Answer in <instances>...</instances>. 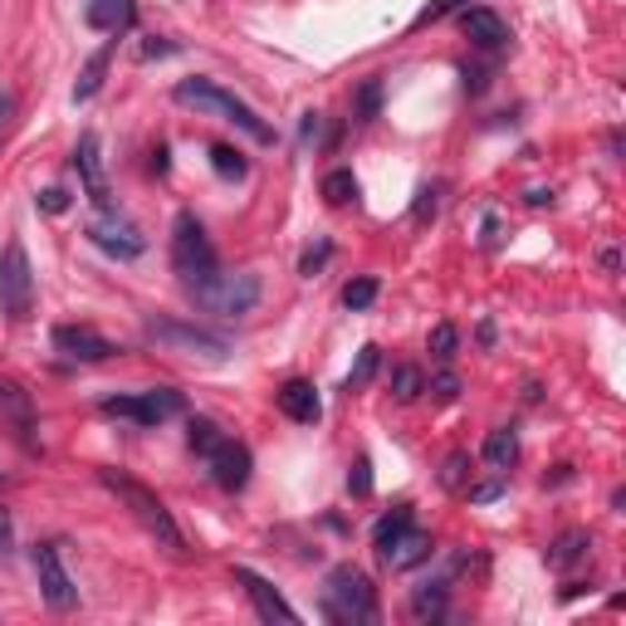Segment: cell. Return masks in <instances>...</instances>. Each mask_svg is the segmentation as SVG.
I'll return each mask as SVG.
<instances>
[{"label":"cell","mask_w":626,"mask_h":626,"mask_svg":"<svg viewBox=\"0 0 626 626\" xmlns=\"http://www.w3.org/2000/svg\"><path fill=\"white\" fill-rule=\"evenodd\" d=\"M485 460L495 465V470H509V465L519 460V431H514V426H499V431H489Z\"/></svg>","instance_id":"cell-21"},{"label":"cell","mask_w":626,"mask_h":626,"mask_svg":"<svg viewBox=\"0 0 626 626\" xmlns=\"http://www.w3.org/2000/svg\"><path fill=\"white\" fill-rule=\"evenodd\" d=\"M275 401H279V411H285L289 421H299V426H314L318 416H324L318 387H314V382H304V377H289V382L275 391Z\"/></svg>","instance_id":"cell-16"},{"label":"cell","mask_w":626,"mask_h":626,"mask_svg":"<svg viewBox=\"0 0 626 626\" xmlns=\"http://www.w3.org/2000/svg\"><path fill=\"white\" fill-rule=\"evenodd\" d=\"M426 391V377H421V367H411V362H401L397 372H391V397L397 401H416Z\"/></svg>","instance_id":"cell-27"},{"label":"cell","mask_w":626,"mask_h":626,"mask_svg":"<svg viewBox=\"0 0 626 626\" xmlns=\"http://www.w3.org/2000/svg\"><path fill=\"white\" fill-rule=\"evenodd\" d=\"M377 558H382L391 573H407V568H416V563L431 558V534L416 529V524H407V529L391 538V544L377 548Z\"/></svg>","instance_id":"cell-15"},{"label":"cell","mask_w":626,"mask_h":626,"mask_svg":"<svg viewBox=\"0 0 626 626\" xmlns=\"http://www.w3.org/2000/svg\"><path fill=\"white\" fill-rule=\"evenodd\" d=\"M54 348L64 352V358H73V362H108L113 358V342H108L98 328H89V324H59L54 328Z\"/></svg>","instance_id":"cell-11"},{"label":"cell","mask_w":626,"mask_h":626,"mask_svg":"<svg viewBox=\"0 0 626 626\" xmlns=\"http://www.w3.org/2000/svg\"><path fill=\"white\" fill-rule=\"evenodd\" d=\"M171 98H177V103H187V108H196V113H216L220 122H236V128L250 132L255 142H275V128H269V122L255 113L250 103H240L236 93H226L211 79H181L177 89H171Z\"/></svg>","instance_id":"cell-2"},{"label":"cell","mask_w":626,"mask_h":626,"mask_svg":"<svg viewBox=\"0 0 626 626\" xmlns=\"http://www.w3.org/2000/svg\"><path fill=\"white\" fill-rule=\"evenodd\" d=\"M206 465H211V480L226 489V495H236V489L250 485V446H240V440H220V446L206 456Z\"/></svg>","instance_id":"cell-12"},{"label":"cell","mask_w":626,"mask_h":626,"mask_svg":"<svg viewBox=\"0 0 626 626\" xmlns=\"http://www.w3.org/2000/svg\"><path fill=\"white\" fill-rule=\"evenodd\" d=\"M10 113H16V93H10V89H0V132H6Z\"/></svg>","instance_id":"cell-43"},{"label":"cell","mask_w":626,"mask_h":626,"mask_svg":"<svg viewBox=\"0 0 626 626\" xmlns=\"http://www.w3.org/2000/svg\"><path fill=\"white\" fill-rule=\"evenodd\" d=\"M465 475H470V456H465V450H456V456H446L440 485H446V489H465Z\"/></svg>","instance_id":"cell-32"},{"label":"cell","mask_w":626,"mask_h":626,"mask_svg":"<svg viewBox=\"0 0 626 626\" xmlns=\"http://www.w3.org/2000/svg\"><path fill=\"white\" fill-rule=\"evenodd\" d=\"M372 299H377V279H372V275L352 279V285L342 289V304H348L352 314H358V309H372Z\"/></svg>","instance_id":"cell-29"},{"label":"cell","mask_w":626,"mask_h":626,"mask_svg":"<svg viewBox=\"0 0 626 626\" xmlns=\"http://www.w3.org/2000/svg\"><path fill=\"white\" fill-rule=\"evenodd\" d=\"M407 524H411V509L401 505L397 514H387V519H382V524H377V529H372V544H377V548H382V544H391V538H397L401 529H407Z\"/></svg>","instance_id":"cell-31"},{"label":"cell","mask_w":626,"mask_h":626,"mask_svg":"<svg viewBox=\"0 0 626 626\" xmlns=\"http://www.w3.org/2000/svg\"><path fill=\"white\" fill-rule=\"evenodd\" d=\"M220 440H226V431H220V426L211 421V416H191V421H187V446L196 450V456H211V450L220 446Z\"/></svg>","instance_id":"cell-24"},{"label":"cell","mask_w":626,"mask_h":626,"mask_svg":"<svg viewBox=\"0 0 626 626\" xmlns=\"http://www.w3.org/2000/svg\"><path fill=\"white\" fill-rule=\"evenodd\" d=\"M73 167L83 177V191L98 211H113V196H108V181H103V162H98V132H83L79 147H73Z\"/></svg>","instance_id":"cell-13"},{"label":"cell","mask_w":626,"mask_h":626,"mask_svg":"<svg viewBox=\"0 0 626 626\" xmlns=\"http://www.w3.org/2000/svg\"><path fill=\"white\" fill-rule=\"evenodd\" d=\"M304 142H318V138H324V113H304Z\"/></svg>","instance_id":"cell-41"},{"label":"cell","mask_w":626,"mask_h":626,"mask_svg":"<svg viewBox=\"0 0 626 626\" xmlns=\"http://www.w3.org/2000/svg\"><path fill=\"white\" fill-rule=\"evenodd\" d=\"M603 269H607V275H617V269H622V255H617V245H612V250H603Z\"/></svg>","instance_id":"cell-45"},{"label":"cell","mask_w":626,"mask_h":626,"mask_svg":"<svg viewBox=\"0 0 626 626\" xmlns=\"http://www.w3.org/2000/svg\"><path fill=\"white\" fill-rule=\"evenodd\" d=\"M456 342H460V334H456L450 324H436V328H431V352H436L440 362L456 358Z\"/></svg>","instance_id":"cell-33"},{"label":"cell","mask_w":626,"mask_h":626,"mask_svg":"<svg viewBox=\"0 0 626 626\" xmlns=\"http://www.w3.org/2000/svg\"><path fill=\"white\" fill-rule=\"evenodd\" d=\"M0 314L10 324H24L34 314V269H30V255H24L20 240H10L0 250Z\"/></svg>","instance_id":"cell-7"},{"label":"cell","mask_w":626,"mask_h":626,"mask_svg":"<svg viewBox=\"0 0 626 626\" xmlns=\"http://www.w3.org/2000/svg\"><path fill=\"white\" fill-rule=\"evenodd\" d=\"M573 480V465H558L554 475H544V485H568Z\"/></svg>","instance_id":"cell-44"},{"label":"cell","mask_w":626,"mask_h":626,"mask_svg":"<svg viewBox=\"0 0 626 626\" xmlns=\"http://www.w3.org/2000/svg\"><path fill=\"white\" fill-rule=\"evenodd\" d=\"M465 24V34H470V44H480V49H505L514 34H509V24L495 16V10H485V6H475V10H465L460 16Z\"/></svg>","instance_id":"cell-17"},{"label":"cell","mask_w":626,"mask_h":626,"mask_svg":"<svg viewBox=\"0 0 626 626\" xmlns=\"http://www.w3.org/2000/svg\"><path fill=\"white\" fill-rule=\"evenodd\" d=\"M505 495V480H485V485H470V505H489V499Z\"/></svg>","instance_id":"cell-40"},{"label":"cell","mask_w":626,"mask_h":626,"mask_svg":"<svg viewBox=\"0 0 626 626\" xmlns=\"http://www.w3.org/2000/svg\"><path fill=\"white\" fill-rule=\"evenodd\" d=\"M426 391H431L436 401H456V397H460V377H456V372H436Z\"/></svg>","instance_id":"cell-36"},{"label":"cell","mask_w":626,"mask_h":626,"mask_svg":"<svg viewBox=\"0 0 626 626\" xmlns=\"http://www.w3.org/2000/svg\"><path fill=\"white\" fill-rule=\"evenodd\" d=\"M103 416H122V421H138V426H162L167 416L181 411V391L171 387H152V391H138V397H108Z\"/></svg>","instance_id":"cell-8"},{"label":"cell","mask_w":626,"mask_h":626,"mask_svg":"<svg viewBox=\"0 0 626 626\" xmlns=\"http://www.w3.org/2000/svg\"><path fill=\"white\" fill-rule=\"evenodd\" d=\"M236 583L245 587V597H250L255 603V612H260V622H285V626H294L299 622V612H294L285 597L275 593V587H269L260 573H250V568H236Z\"/></svg>","instance_id":"cell-14"},{"label":"cell","mask_w":626,"mask_h":626,"mask_svg":"<svg viewBox=\"0 0 626 626\" xmlns=\"http://www.w3.org/2000/svg\"><path fill=\"white\" fill-rule=\"evenodd\" d=\"M89 240L98 245V250L118 255V260H138V255L147 250V236L132 226V220H122L118 211H98L89 220Z\"/></svg>","instance_id":"cell-10"},{"label":"cell","mask_w":626,"mask_h":626,"mask_svg":"<svg viewBox=\"0 0 626 626\" xmlns=\"http://www.w3.org/2000/svg\"><path fill=\"white\" fill-rule=\"evenodd\" d=\"M328 255H334V245H328V240H318L314 245V250H304V260H299V275H318V269H324L328 265Z\"/></svg>","instance_id":"cell-35"},{"label":"cell","mask_w":626,"mask_h":626,"mask_svg":"<svg viewBox=\"0 0 626 626\" xmlns=\"http://www.w3.org/2000/svg\"><path fill=\"white\" fill-rule=\"evenodd\" d=\"M440 612H446V583H421V587H416V593H411V617L416 622H436L440 617Z\"/></svg>","instance_id":"cell-22"},{"label":"cell","mask_w":626,"mask_h":626,"mask_svg":"<svg viewBox=\"0 0 626 626\" xmlns=\"http://www.w3.org/2000/svg\"><path fill=\"white\" fill-rule=\"evenodd\" d=\"M211 167H216V177H220V181H240L245 171H250V162H245L240 147H226V142H216V147H211Z\"/></svg>","instance_id":"cell-25"},{"label":"cell","mask_w":626,"mask_h":626,"mask_svg":"<svg viewBox=\"0 0 626 626\" xmlns=\"http://www.w3.org/2000/svg\"><path fill=\"white\" fill-rule=\"evenodd\" d=\"M171 269L181 275V285H201L206 275H216V245L191 211H181L171 226Z\"/></svg>","instance_id":"cell-5"},{"label":"cell","mask_w":626,"mask_h":626,"mask_svg":"<svg viewBox=\"0 0 626 626\" xmlns=\"http://www.w3.org/2000/svg\"><path fill=\"white\" fill-rule=\"evenodd\" d=\"M324 617L328 622H362L372 626L377 622V587L367 583V573H358L352 563H342V568L328 573V587H324Z\"/></svg>","instance_id":"cell-3"},{"label":"cell","mask_w":626,"mask_h":626,"mask_svg":"<svg viewBox=\"0 0 626 626\" xmlns=\"http://www.w3.org/2000/svg\"><path fill=\"white\" fill-rule=\"evenodd\" d=\"M142 334L152 342H162L167 352H181V358H206V362H220L230 358V342L211 334V328H196V324H181V318H147Z\"/></svg>","instance_id":"cell-6"},{"label":"cell","mask_w":626,"mask_h":626,"mask_svg":"<svg viewBox=\"0 0 626 626\" xmlns=\"http://www.w3.org/2000/svg\"><path fill=\"white\" fill-rule=\"evenodd\" d=\"M34 578H40V593L44 603L54 612H73L79 607V587H73V578L64 573V563H59V544H34Z\"/></svg>","instance_id":"cell-9"},{"label":"cell","mask_w":626,"mask_h":626,"mask_svg":"<svg viewBox=\"0 0 626 626\" xmlns=\"http://www.w3.org/2000/svg\"><path fill=\"white\" fill-rule=\"evenodd\" d=\"M485 83H489V69H465V89L470 93H485Z\"/></svg>","instance_id":"cell-42"},{"label":"cell","mask_w":626,"mask_h":626,"mask_svg":"<svg viewBox=\"0 0 626 626\" xmlns=\"http://www.w3.org/2000/svg\"><path fill=\"white\" fill-rule=\"evenodd\" d=\"M98 485L108 489V495H118V505L132 514V519L142 524L147 534L157 538V544L167 548V554H177V558H187V538H181L177 529V519H171V509L162 505V499L152 495L142 480H132V475H122V470H98Z\"/></svg>","instance_id":"cell-1"},{"label":"cell","mask_w":626,"mask_h":626,"mask_svg":"<svg viewBox=\"0 0 626 626\" xmlns=\"http://www.w3.org/2000/svg\"><path fill=\"white\" fill-rule=\"evenodd\" d=\"M587 548H593L587 529H563L554 544H548V568H573V563L587 558Z\"/></svg>","instance_id":"cell-18"},{"label":"cell","mask_w":626,"mask_h":626,"mask_svg":"<svg viewBox=\"0 0 626 626\" xmlns=\"http://www.w3.org/2000/svg\"><path fill=\"white\" fill-rule=\"evenodd\" d=\"M16 554V519H10V509L0 505V563Z\"/></svg>","instance_id":"cell-39"},{"label":"cell","mask_w":626,"mask_h":626,"mask_svg":"<svg viewBox=\"0 0 626 626\" xmlns=\"http://www.w3.org/2000/svg\"><path fill=\"white\" fill-rule=\"evenodd\" d=\"M187 294L201 304L206 314H220V318H240L260 304V275H206L201 285H187Z\"/></svg>","instance_id":"cell-4"},{"label":"cell","mask_w":626,"mask_h":626,"mask_svg":"<svg viewBox=\"0 0 626 626\" xmlns=\"http://www.w3.org/2000/svg\"><path fill=\"white\" fill-rule=\"evenodd\" d=\"M348 489H352L358 499L372 495V465H367V456H358V465L348 470Z\"/></svg>","instance_id":"cell-34"},{"label":"cell","mask_w":626,"mask_h":626,"mask_svg":"<svg viewBox=\"0 0 626 626\" xmlns=\"http://www.w3.org/2000/svg\"><path fill=\"white\" fill-rule=\"evenodd\" d=\"M529 206H554V191H544V187L529 191Z\"/></svg>","instance_id":"cell-46"},{"label":"cell","mask_w":626,"mask_h":626,"mask_svg":"<svg viewBox=\"0 0 626 626\" xmlns=\"http://www.w3.org/2000/svg\"><path fill=\"white\" fill-rule=\"evenodd\" d=\"M377 108H382V83L367 79L362 89H358V108H352V113H358V122H372V118H377Z\"/></svg>","instance_id":"cell-30"},{"label":"cell","mask_w":626,"mask_h":626,"mask_svg":"<svg viewBox=\"0 0 626 626\" xmlns=\"http://www.w3.org/2000/svg\"><path fill=\"white\" fill-rule=\"evenodd\" d=\"M352 196H358V177H352L348 167L328 171V177H324V201H328V206H348Z\"/></svg>","instance_id":"cell-26"},{"label":"cell","mask_w":626,"mask_h":626,"mask_svg":"<svg viewBox=\"0 0 626 626\" xmlns=\"http://www.w3.org/2000/svg\"><path fill=\"white\" fill-rule=\"evenodd\" d=\"M377 367H382V348H372V342H367V348L358 352V367L348 372V391H362L377 377Z\"/></svg>","instance_id":"cell-28"},{"label":"cell","mask_w":626,"mask_h":626,"mask_svg":"<svg viewBox=\"0 0 626 626\" xmlns=\"http://www.w3.org/2000/svg\"><path fill=\"white\" fill-rule=\"evenodd\" d=\"M34 206H40L44 216H64V211H69V191L49 187V191H40V196H34Z\"/></svg>","instance_id":"cell-37"},{"label":"cell","mask_w":626,"mask_h":626,"mask_svg":"<svg viewBox=\"0 0 626 626\" xmlns=\"http://www.w3.org/2000/svg\"><path fill=\"white\" fill-rule=\"evenodd\" d=\"M436 206H440V187H421V191H416L411 216H416V220H431V216H436Z\"/></svg>","instance_id":"cell-38"},{"label":"cell","mask_w":626,"mask_h":626,"mask_svg":"<svg viewBox=\"0 0 626 626\" xmlns=\"http://www.w3.org/2000/svg\"><path fill=\"white\" fill-rule=\"evenodd\" d=\"M0 416H10V421L20 426H30V416H34V401H30V391H24L20 382H10V377H0Z\"/></svg>","instance_id":"cell-20"},{"label":"cell","mask_w":626,"mask_h":626,"mask_svg":"<svg viewBox=\"0 0 626 626\" xmlns=\"http://www.w3.org/2000/svg\"><path fill=\"white\" fill-rule=\"evenodd\" d=\"M108 59H113V49H98V54L83 64L79 83H73V103H89V98L103 89V73H108Z\"/></svg>","instance_id":"cell-23"},{"label":"cell","mask_w":626,"mask_h":626,"mask_svg":"<svg viewBox=\"0 0 626 626\" xmlns=\"http://www.w3.org/2000/svg\"><path fill=\"white\" fill-rule=\"evenodd\" d=\"M83 20H89L93 30L118 34L122 24L132 20V0H89V10H83Z\"/></svg>","instance_id":"cell-19"}]
</instances>
